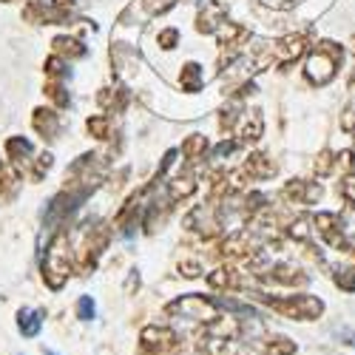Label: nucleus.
<instances>
[{
    "label": "nucleus",
    "instance_id": "nucleus-13",
    "mask_svg": "<svg viewBox=\"0 0 355 355\" xmlns=\"http://www.w3.org/2000/svg\"><path fill=\"white\" fill-rule=\"evenodd\" d=\"M97 100H100V105L105 111H123L125 103H128V92L125 88H103Z\"/></svg>",
    "mask_w": 355,
    "mask_h": 355
},
{
    "label": "nucleus",
    "instance_id": "nucleus-10",
    "mask_svg": "<svg viewBox=\"0 0 355 355\" xmlns=\"http://www.w3.org/2000/svg\"><path fill=\"white\" fill-rule=\"evenodd\" d=\"M245 173L250 176V180H270V176L276 173V165H273V159H268L264 154H253L245 162Z\"/></svg>",
    "mask_w": 355,
    "mask_h": 355
},
{
    "label": "nucleus",
    "instance_id": "nucleus-11",
    "mask_svg": "<svg viewBox=\"0 0 355 355\" xmlns=\"http://www.w3.org/2000/svg\"><path fill=\"white\" fill-rule=\"evenodd\" d=\"M43 327V310H20L17 313V330L26 338H35Z\"/></svg>",
    "mask_w": 355,
    "mask_h": 355
},
{
    "label": "nucleus",
    "instance_id": "nucleus-24",
    "mask_svg": "<svg viewBox=\"0 0 355 355\" xmlns=\"http://www.w3.org/2000/svg\"><path fill=\"white\" fill-rule=\"evenodd\" d=\"M176 40H180V32H176V28H165V32H159V46L162 49H173Z\"/></svg>",
    "mask_w": 355,
    "mask_h": 355
},
{
    "label": "nucleus",
    "instance_id": "nucleus-15",
    "mask_svg": "<svg viewBox=\"0 0 355 355\" xmlns=\"http://www.w3.org/2000/svg\"><path fill=\"white\" fill-rule=\"evenodd\" d=\"M85 128H88V134L97 137V139H108V134H111V120H108V114H94V116H88Z\"/></svg>",
    "mask_w": 355,
    "mask_h": 355
},
{
    "label": "nucleus",
    "instance_id": "nucleus-1",
    "mask_svg": "<svg viewBox=\"0 0 355 355\" xmlns=\"http://www.w3.org/2000/svg\"><path fill=\"white\" fill-rule=\"evenodd\" d=\"M341 57H344L341 46H336V43H330V40L318 43V46L310 51V60H307V66H304V77H307L313 85H327V83L336 77V71H338Z\"/></svg>",
    "mask_w": 355,
    "mask_h": 355
},
{
    "label": "nucleus",
    "instance_id": "nucleus-12",
    "mask_svg": "<svg viewBox=\"0 0 355 355\" xmlns=\"http://www.w3.org/2000/svg\"><path fill=\"white\" fill-rule=\"evenodd\" d=\"M51 46H54V54H57V57H69V60H80V57L88 54V49H85L80 40L66 37V35H63V37H54Z\"/></svg>",
    "mask_w": 355,
    "mask_h": 355
},
{
    "label": "nucleus",
    "instance_id": "nucleus-5",
    "mask_svg": "<svg viewBox=\"0 0 355 355\" xmlns=\"http://www.w3.org/2000/svg\"><path fill=\"white\" fill-rule=\"evenodd\" d=\"M227 23V9L219 3V0H205V6L196 17V28L205 35H216L219 28Z\"/></svg>",
    "mask_w": 355,
    "mask_h": 355
},
{
    "label": "nucleus",
    "instance_id": "nucleus-26",
    "mask_svg": "<svg viewBox=\"0 0 355 355\" xmlns=\"http://www.w3.org/2000/svg\"><path fill=\"white\" fill-rule=\"evenodd\" d=\"M341 193H344V199H347L349 205H355V180H352V176H349V180H344Z\"/></svg>",
    "mask_w": 355,
    "mask_h": 355
},
{
    "label": "nucleus",
    "instance_id": "nucleus-9",
    "mask_svg": "<svg viewBox=\"0 0 355 355\" xmlns=\"http://www.w3.org/2000/svg\"><path fill=\"white\" fill-rule=\"evenodd\" d=\"M35 151H32V142L28 139H23V137H9L6 139V159L12 162V165H17L20 171H23V165H32V157Z\"/></svg>",
    "mask_w": 355,
    "mask_h": 355
},
{
    "label": "nucleus",
    "instance_id": "nucleus-6",
    "mask_svg": "<svg viewBox=\"0 0 355 355\" xmlns=\"http://www.w3.org/2000/svg\"><path fill=\"white\" fill-rule=\"evenodd\" d=\"M35 131L43 137V139H57L60 134V114L54 108H35Z\"/></svg>",
    "mask_w": 355,
    "mask_h": 355
},
{
    "label": "nucleus",
    "instance_id": "nucleus-3",
    "mask_svg": "<svg viewBox=\"0 0 355 355\" xmlns=\"http://www.w3.org/2000/svg\"><path fill=\"white\" fill-rule=\"evenodd\" d=\"M66 245H69V236L60 230V233L54 236V242H51L49 253H46L43 270H46L51 287H60L63 279H66V273H69V248H66Z\"/></svg>",
    "mask_w": 355,
    "mask_h": 355
},
{
    "label": "nucleus",
    "instance_id": "nucleus-19",
    "mask_svg": "<svg viewBox=\"0 0 355 355\" xmlns=\"http://www.w3.org/2000/svg\"><path fill=\"white\" fill-rule=\"evenodd\" d=\"M51 154H37L35 159H32V180H43V173L51 168Z\"/></svg>",
    "mask_w": 355,
    "mask_h": 355
},
{
    "label": "nucleus",
    "instance_id": "nucleus-16",
    "mask_svg": "<svg viewBox=\"0 0 355 355\" xmlns=\"http://www.w3.org/2000/svg\"><path fill=\"white\" fill-rule=\"evenodd\" d=\"M180 83H182L185 92H199L202 88V69L196 63H188L182 69V74H180Z\"/></svg>",
    "mask_w": 355,
    "mask_h": 355
},
{
    "label": "nucleus",
    "instance_id": "nucleus-21",
    "mask_svg": "<svg viewBox=\"0 0 355 355\" xmlns=\"http://www.w3.org/2000/svg\"><path fill=\"white\" fill-rule=\"evenodd\" d=\"M336 284L347 293H355V268H347V270H338L336 273Z\"/></svg>",
    "mask_w": 355,
    "mask_h": 355
},
{
    "label": "nucleus",
    "instance_id": "nucleus-2",
    "mask_svg": "<svg viewBox=\"0 0 355 355\" xmlns=\"http://www.w3.org/2000/svg\"><path fill=\"white\" fill-rule=\"evenodd\" d=\"M74 0H28L23 17L32 23H69Z\"/></svg>",
    "mask_w": 355,
    "mask_h": 355
},
{
    "label": "nucleus",
    "instance_id": "nucleus-8",
    "mask_svg": "<svg viewBox=\"0 0 355 355\" xmlns=\"http://www.w3.org/2000/svg\"><path fill=\"white\" fill-rule=\"evenodd\" d=\"M196 191V173L191 171V165L185 168V171H180L173 176V180L168 182V193H171V202H176V199H185V196H191Z\"/></svg>",
    "mask_w": 355,
    "mask_h": 355
},
{
    "label": "nucleus",
    "instance_id": "nucleus-22",
    "mask_svg": "<svg viewBox=\"0 0 355 355\" xmlns=\"http://www.w3.org/2000/svg\"><path fill=\"white\" fill-rule=\"evenodd\" d=\"M77 315H80V321H92L94 318V302H92V295H83V299L77 302Z\"/></svg>",
    "mask_w": 355,
    "mask_h": 355
},
{
    "label": "nucleus",
    "instance_id": "nucleus-14",
    "mask_svg": "<svg viewBox=\"0 0 355 355\" xmlns=\"http://www.w3.org/2000/svg\"><path fill=\"white\" fill-rule=\"evenodd\" d=\"M205 151H208V139L199 137V134H193L182 142V157L188 159V165H196L205 157Z\"/></svg>",
    "mask_w": 355,
    "mask_h": 355
},
{
    "label": "nucleus",
    "instance_id": "nucleus-28",
    "mask_svg": "<svg viewBox=\"0 0 355 355\" xmlns=\"http://www.w3.org/2000/svg\"><path fill=\"white\" fill-rule=\"evenodd\" d=\"M43 355H57V352H51V349H46V352H43Z\"/></svg>",
    "mask_w": 355,
    "mask_h": 355
},
{
    "label": "nucleus",
    "instance_id": "nucleus-20",
    "mask_svg": "<svg viewBox=\"0 0 355 355\" xmlns=\"http://www.w3.org/2000/svg\"><path fill=\"white\" fill-rule=\"evenodd\" d=\"M259 137H261V116L253 114V120H248L245 128H242V139H245V142H253V139H259Z\"/></svg>",
    "mask_w": 355,
    "mask_h": 355
},
{
    "label": "nucleus",
    "instance_id": "nucleus-23",
    "mask_svg": "<svg viewBox=\"0 0 355 355\" xmlns=\"http://www.w3.org/2000/svg\"><path fill=\"white\" fill-rule=\"evenodd\" d=\"M333 168H336V159H333L330 151H324V154L315 159V173H321V176H327Z\"/></svg>",
    "mask_w": 355,
    "mask_h": 355
},
{
    "label": "nucleus",
    "instance_id": "nucleus-18",
    "mask_svg": "<svg viewBox=\"0 0 355 355\" xmlns=\"http://www.w3.org/2000/svg\"><path fill=\"white\" fill-rule=\"evenodd\" d=\"M173 3H176V0H139V6H142L148 15H151V17H154V15H162V12H168Z\"/></svg>",
    "mask_w": 355,
    "mask_h": 355
},
{
    "label": "nucleus",
    "instance_id": "nucleus-4",
    "mask_svg": "<svg viewBox=\"0 0 355 355\" xmlns=\"http://www.w3.org/2000/svg\"><path fill=\"white\" fill-rule=\"evenodd\" d=\"M279 313L290 315V318H299V321H313L321 315L324 304L321 299H313L307 293H299V295H287V299H268Z\"/></svg>",
    "mask_w": 355,
    "mask_h": 355
},
{
    "label": "nucleus",
    "instance_id": "nucleus-25",
    "mask_svg": "<svg viewBox=\"0 0 355 355\" xmlns=\"http://www.w3.org/2000/svg\"><path fill=\"white\" fill-rule=\"evenodd\" d=\"M233 148H236V142L225 139V142H219V145H216V151H214V157H216V159H222V157H230V154H233Z\"/></svg>",
    "mask_w": 355,
    "mask_h": 355
},
{
    "label": "nucleus",
    "instance_id": "nucleus-27",
    "mask_svg": "<svg viewBox=\"0 0 355 355\" xmlns=\"http://www.w3.org/2000/svg\"><path fill=\"white\" fill-rule=\"evenodd\" d=\"M264 6H270V9H293L299 0H261Z\"/></svg>",
    "mask_w": 355,
    "mask_h": 355
},
{
    "label": "nucleus",
    "instance_id": "nucleus-7",
    "mask_svg": "<svg viewBox=\"0 0 355 355\" xmlns=\"http://www.w3.org/2000/svg\"><path fill=\"white\" fill-rule=\"evenodd\" d=\"M284 193H287V199L299 202V205H313L321 196V185L318 182H307V180H290Z\"/></svg>",
    "mask_w": 355,
    "mask_h": 355
},
{
    "label": "nucleus",
    "instance_id": "nucleus-17",
    "mask_svg": "<svg viewBox=\"0 0 355 355\" xmlns=\"http://www.w3.org/2000/svg\"><path fill=\"white\" fill-rule=\"evenodd\" d=\"M46 94H49V100H51L57 108H66V105H69V94H66V88H63L60 80H49V83H46Z\"/></svg>",
    "mask_w": 355,
    "mask_h": 355
}]
</instances>
